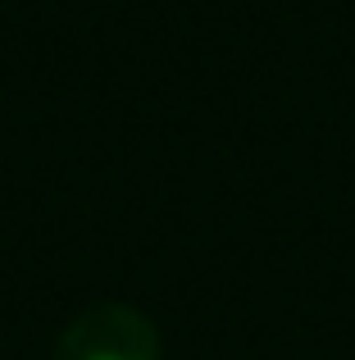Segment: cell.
Wrapping results in <instances>:
<instances>
[{"label":"cell","instance_id":"1","mask_svg":"<svg viewBox=\"0 0 355 360\" xmlns=\"http://www.w3.org/2000/svg\"><path fill=\"white\" fill-rule=\"evenodd\" d=\"M164 342L151 315L128 301H96L60 328L51 360H160Z\"/></svg>","mask_w":355,"mask_h":360}]
</instances>
